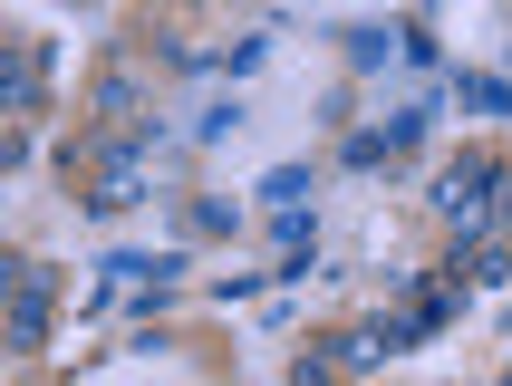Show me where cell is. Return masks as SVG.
Returning a JSON list of instances; mask_svg holds the SVG:
<instances>
[{"mask_svg": "<svg viewBox=\"0 0 512 386\" xmlns=\"http://www.w3.org/2000/svg\"><path fill=\"white\" fill-rule=\"evenodd\" d=\"M503 174H512V165H493V155H464V165H445V174H435V213L455 222L464 242H484L493 222H503Z\"/></svg>", "mask_w": 512, "mask_h": 386, "instance_id": "6da1fadb", "label": "cell"}, {"mask_svg": "<svg viewBox=\"0 0 512 386\" xmlns=\"http://www.w3.org/2000/svg\"><path fill=\"white\" fill-rule=\"evenodd\" d=\"M10 107L39 116V58H20V68H10Z\"/></svg>", "mask_w": 512, "mask_h": 386, "instance_id": "8992f818", "label": "cell"}, {"mask_svg": "<svg viewBox=\"0 0 512 386\" xmlns=\"http://www.w3.org/2000/svg\"><path fill=\"white\" fill-rule=\"evenodd\" d=\"M87 116H97V126H107V136H116V126L136 116V68H107V78L87 87Z\"/></svg>", "mask_w": 512, "mask_h": 386, "instance_id": "277c9868", "label": "cell"}, {"mask_svg": "<svg viewBox=\"0 0 512 386\" xmlns=\"http://www.w3.org/2000/svg\"><path fill=\"white\" fill-rule=\"evenodd\" d=\"M49 309H58V271L49 261H20V271H10V348H39V338H49Z\"/></svg>", "mask_w": 512, "mask_h": 386, "instance_id": "3957f363", "label": "cell"}, {"mask_svg": "<svg viewBox=\"0 0 512 386\" xmlns=\"http://www.w3.org/2000/svg\"><path fill=\"white\" fill-rule=\"evenodd\" d=\"M261 203H271V213H300V203H310V174H300V165H281L271 184H261Z\"/></svg>", "mask_w": 512, "mask_h": 386, "instance_id": "5b68a950", "label": "cell"}, {"mask_svg": "<svg viewBox=\"0 0 512 386\" xmlns=\"http://www.w3.org/2000/svg\"><path fill=\"white\" fill-rule=\"evenodd\" d=\"M87 203H97V213H126V203H145V145H126V136L97 145V165H87Z\"/></svg>", "mask_w": 512, "mask_h": 386, "instance_id": "7a4b0ae2", "label": "cell"}]
</instances>
